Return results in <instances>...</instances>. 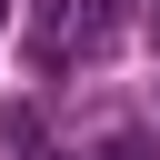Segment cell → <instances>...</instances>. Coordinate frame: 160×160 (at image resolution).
Instances as JSON below:
<instances>
[{"instance_id":"obj_1","label":"cell","mask_w":160,"mask_h":160,"mask_svg":"<svg viewBox=\"0 0 160 160\" xmlns=\"http://www.w3.org/2000/svg\"><path fill=\"white\" fill-rule=\"evenodd\" d=\"M0 150L40 160V110H30V100H10V110H0Z\"/></svg>"},{"instance_id":"obj_2","label":"cell","mask_w":160,"mask_h":160,"mask_svg":"<svg viewBox=\"0 0 160 160\" xmlns=\"http://www.w3.org/2000/svg\"><path fill=\"white\" fill-rule=\"evenodd\" d=\"M100 160H160V150H150L140 130H120V140H100Z\"/></svg>"},{"instance_id":"obj_3","label":"cell","mask_w":160,"mask_h":160,"mask_svg":"<svg viewBox=\"0 0 160 160\" xmlns=\"http://www.w3.org/2000/svg\"><path fill=\"white\" fill-rule=\"evenodd\" d=\"M0 30H10V0H0Z\"/></svg>"},{"instance_id":"obj_4","label":"cell","mask_w":160,"mask_h":160,"mask_svg":"<svg viewBox=\"0 0 160 160\" xmlns=\"http://www.w3.org/2000/svg\"><path fill=\"white\" fill-rule=\"evenodd\" d=\"M100 10H120V0H100Z\"/></svg>"},{"instance_id":"obj_5","label":"cell","mask_w":160,"mask_h":160,"mask_svg":"<svg viewBox=\"0 0 160 160\" xmlns=\"http://www.w3.org/2000/svg\"><path fill=\"white\" fill-rule=\"evenodd\" d=\"M150 30H160V10H150Z\"/></svg>"}]
</instances>
